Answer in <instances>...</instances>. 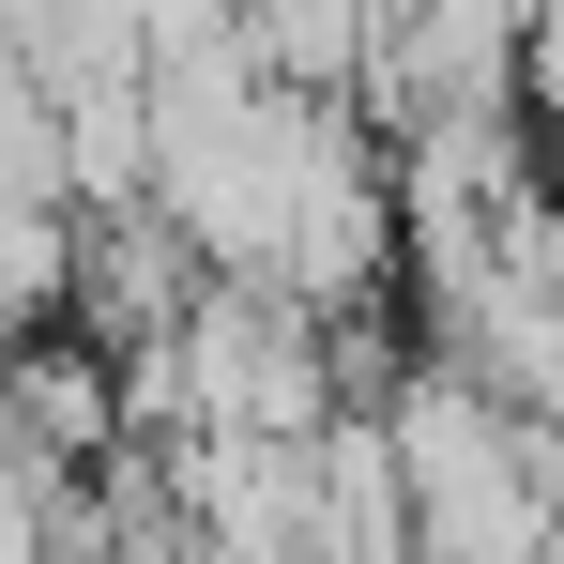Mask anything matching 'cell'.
Instances as JSON below:
<instances>
[{
  "instance_id": "cell-1",
  "label": "cell",
  "mask_w": 564,
  "mask_h": 564,
  "mask_svg": "<svg viewBox=\"0 0 564 564\" xmlns=\"http://www.w3.org/2000/svg\"><path fill=\"white\" fill-rule=\"evenodd\" d=\"M427 15H458V31H503V46H534V15H550V0H427Z\"/></svg>"
},
{
  "instance_id": "cell-2",
  "label": "cell",
  "mask_w": 564,
  "mask_h": 564,
  "mask_svg": "<svg viewBox=\"0 0 564 564\" xmlns=\"http://www.w3.org/2000/svg\"><path fill=\"white\" fill-rule=\"evenodd\" d=\"M550 473H564V427H550Z\"/></svg>"
}]
</instances>
